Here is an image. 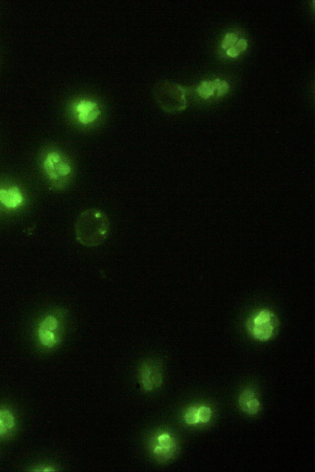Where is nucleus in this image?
<instances>
[{"label":"nucleus","instance_id":"6ab92c4d","mask_svg":"<svg viewBox=\"0 0 315 472\" xmlns=\"http://www.w3.org/2000/svg\"><path fill=\"white\" fill-rule=\"evenodd\" d=\"M248 45V44L247 40L242 38V39H238L237 42L236 43L235 46L237 47V49L239 50L240 52H242L247 49Z\"/></svg>","mask_w":315,"mask_h":472},{"label":"nucleus","instance_id":"f257e3e1","mask_svg":"<svg viewBox=\"0 0 315 472\" xmlns=\"http://www.w3.org/2000/svg\"><path fill=\"white\" fill-rule=\"evenodd\" d=\"M111 227L108 215L101 209L94 207L85 209L76 219V240L86 247L101 246L108 238Z\"/></svg>","mask_w":315,"mask_h":472},{"label":"nucleus","instance_id":"6e6552de","mask_svg":"<svg viewBox=\"0 0 315 472\" xmlns=\"http://www.w3.org/2000/svg\"><path fill=\"white\" fill-rule=\"evenodd\" d=\"M221 79L216 78L213 81L204 80L200 83L197 88V92L199 93L200 96L203 99H208L213 95L215 91H216L219 83Z\"/></svg>","mask_w":315,"mask_h":472},{"label":"nucleus","instance_id":"a211bd4d","mask_svg":"<svg viewBox=\"0 0 315 472\" xmlns=\"http://www.w3.org/2000/svg\"><path fill=\"white\" fill-rule=\"evenodd\" d=\"M229 88L228 83L226 81L221 80L220 83L216 90V96H222L228 92Z\"/></svg>","mask_w":315,"mask_h":472},{"label":"nucleus","instance_id":"9b49d317","mask_svg":"<svg viewBox=\"0 0 315 472\" xmlns=\"http://www.w3.org/2000/svg\"><path fill=\"white\" fill-rule=\"evenodd\" d=\"M38 336L40 342L47 347H52L58 342V337L53 331L38 328Z\"/></svg>","mask_w":315,"mask_h":472},{"label":"nucleus","instance_id":"f03ea898","mask_svg":"<svg viewBox=\"0 0 315 472\" xmlns=\"http://www.w3.org/2000/svg\"><path fill=\"white\" fill-rule=\"evenodd\" d=\"M187 90L177 83L161 81L155 85L154 96L159 107L168 113H177L185 110L187 102Z\"/></svg>","mask_w":315,"mask_h":472},{"label":"nucleus","instance_id":"f3484780","mask_svg":"<svg viewBox=\"0 0 315 472\" xmlns=\"http://www.w3.org/2000/svg\"><path fill=\"white\" fill-rule=\"evenodd\" d=\"M212 415L211 409L208 407L201 406L198 409V418L200 423H207L211 419Z\"/></svg>","mask_w":315,"mask_h":472},{"label":"nucleus","instance_id":"2eb2a0df","mask_svg":"<svg viewBox=\"0 0 315 472\" xmlns=\"http://www.w3.org/2000/svg\"><path fill=\"white\" fill-rule=\"evenodd\" d=\"M238 35L235 33L228 32L226 33L222 42V47L224 49H227L229 47L234 46L238 40Z\"/></svg>","mask_w":315,"mask_h":472},{"label":"nucleus","instance_id":"0eeeda50","mask_svg":"<svg viewBox=\"0 0 315 472\" xmlns=\"http://www.w3.org/2000/svg\"><path fill=\"white\" fill-rule=\"evenodd\" d=\"M274 328L271 321L264 323L252 324V335L257 340L265 341L273 335Z\"/></svg>","mask_w":315,"mask_h":472},{"label":"nucleus","instance_id":"7ed1b4c3","mask_svg":"<svg viewBox=\"0 0 315 472\" xmlns=\"http://www.w3.org/2000/svg\"><path fill=\"white\" fill-rule=\"evenodd\" d=\"M44 165L45 172L51 180H64L67 182L73 175L72 163L59 152H52L47 155Z\"/></svg>","mask_w":315,"mask_h":472},{"label":"nucleus","instance_id":"f8f14e48","mask_svg":"<svg viewBox=\"0 0 315 472\" xmlns=\"http://www.w3.org/2000/svg\"><path fill=\"white\" fill-rule=\"evenodd\" d=\"M141 378L144 389L152 390L154 387L152 382V368L149 364H145L142 366Z\"/></svg>","mask_w":315,"mask_h":472},{"label":"nucleus","instance_id":"423d86ee","mask_svg":"<svg viewBox=\"0 0 315 472\" xmlns=\"http://www.w3.org/2000/svg\"><path fill=\"white\" fill-rule=\"evenodd\" d=\"M23 197L19 188L13 187L8 190H0V202L8 208H15L22 203Z\"/></svg>","mask_w":315,"mask_h":472},{"label":"nucleus","instance_id":"4468645a","mask_svg":"<svg viewBox=\"0 0 315 472\" xmlns=\"http://www.w3.org/2000/svg\"><path fill=\"white\" fill-rule=\"evenodd\" d=\"M198 407L192 406L188 407L185 412L184 419L188 425H194L199 423L198 418Z\"/></svg>","mask_w":315,"mask_h":472},{"label":"nucleus","instance_id":"39448f33","mask_svg":"<svg viewBox=\"0 0 315 472\" xmlns=\"http://www.w3.org/2000/svg\"><path fill=\"white\" fill-rule=\"evenodd\" d=\"M239 405L243 411L252 415L256 414L261 408V404L254 391L249 389L243 391L240 395Z\"/></svg>","mask_w":315,"mask_h":472},{"label":"nucleus","instance_id":"9d476101","mask_svg":"<svg viewBox=\"0 0 315 472\" xmlns=\"http://www.w3.org/2000/svg\"><path fill=\"white\" fill-rule=\"evenodd\" d=\"M158 440L160 446L155 448V452L157 454H169L175 447V443L168 433L159 436Z\"/></svg>","mask_w":315,"mask_h":472},{"label":"nucleus","instance_id":"1a4fd4ad","mask_svg":"<svg viewBox=\"0 0 315 472\" xmlns=\"http://www.w3.org/2000/svg\"><path fill=\"white\" fill-rule=\"evenodd\" d=\"M15 426V418L8 409L0 410V436L6 435Z\"/></svg>","mask_w":315,"mask_h":472},{"label":"nucleus","instance_id":"20e7f679","mask_svg":"<svg viewBox=\"0 0 315 472\" xmlns=\"http://www.w3.org/2000/svg\"><path fill=\"white\" fill-rule=\"evenodd\" d=\"M76 117L81 125L88 126L99 118L101 109L96 102L89 99H82L75 105Z\"/></svg>","mask_w":315,"mask_h":472},{"label":"nucleus","instance_id":"aec40b11","mask_svg":"<svg viewBox=\"0 0 315 472\" xmlns=\"http://www.w3.org/2000/svg\"><path fill=\"white\" fill-rule=\"evenodd\" d=\"M240 53L241 52L239 51V50L237 49V47H236L235 45L229 47L226 51V54H227L228 56L231 57V58H235V57L238 56Z\"/></svg>","mask_w":315,"mask_h":472},{"label":"nucleus","instance_id":"ddd939ff","mask_svg":"<svg viewBox=\"0 0 315 472\" xmlns=\"http://www.w3.org/2000/svg\"><path fill=\"white\" fill-rule=\"evenodd\" d=\"M39 328L54 332L55 331L58 330L59 328L58 319L54 316L47 315L45 317L44 320L40 323Z\"/></svg>","mask_w":315,"mask_h":472},{"label":"nucleus","instance_id":"dca6fc26","mask_svg":"<svg viewBox=\"0 0 315 472\" xmlns=\"http://www.w3.org/2000/svg\"><path fill=\"white\" fill-rule=\"evenodd\" d=\"M272 315L270 312L262 311L256 314L252 319V324H261L271 321Z\"/></svg>","mask_w":315,"mask_h":472}]
</instances>
